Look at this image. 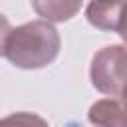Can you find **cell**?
Returning <instances> with one entry per match:
<instances>
[{"label":"cell","instance_id":"cell-1","mask_svg":"<svg viewBox=\"0 0 127 127\" xmlns=\"http://www.w3.org/2000/svg\"><path fill=\"white\" fill-rule=\"evenodd\" d=\"M60 32L46 20H32L12 28L4 56L20 69H40L50 65L60 54Z\"/></svg>","mask_w":127,"mask_h":127},{"label":"cell","instance_id":"cell-2","mask_svg":"<svg viewBox=\"0 0 127 127\" xmlns=\"http://www.w3.org/2000/svg\"><path fill=\"white\" fill-rule=\"evenodd\" d=\"M91 85L111 97H121L127 89V46L111 44L95 52L89 65Z\"/></svg>","mask_w":127,"mask_h":127},{"label":"cell","instance_id":"cell-3","mask_svg":"<svg viewBox=\"0 0 127 127\" xmlns=\"http://www.w3.org/2000/svg\"><path fill=\"white\" fill-rule=\"evenodd\" d=\"M87 119L95 127H127V109L123 107L121 99L105 97L97 99L89 107Z\"/></svg>","mask_w":127,"mask_h":127},{"label":"cell","instance_id":"cell-4","mask_svg":"<svg viewBox=\"0 0 127 127\" xmlns=\"http://www.w3.org/2000/svg\"><path fill=\"white\" fill-rule=\"evenodd\" d=\"M125 2H89L85 8V18L91 26L103 32H117L121 24Z\"/></svg>","mask_w":127,"mask_h":127},{"label":"cell","instance_id":"cell-5","mask_svg":"<svg viewBox=\"0 0 127 127\" xmlns=\"http://www.w3.org/2000/svg\"><path fill=\"white\" fill-rule=\"evenodd\" d=\"M32 8L46 20V22H64L73 18L79 8L81 2H62V0H50V2H32Z\"/></svg>","mask_w":127,"mask_h":127},{"label":"cell","instance_id":"cell-6","mask_svg":"<svg viewBox=\"0 0 127 127\" xmlns=\"http://www.w3.org/2000/svg\"><path fill=\"white\" fill-rule=\"evenodd\" d=\"M0 127H50V123L36 115V113H28V111H18L12 115H6L0 119Z\"/></svg>","mask_w":127,"mask_h":127},{"label":"cell","instance_id":"cell-7","mask_svg":"<svg viewBox=\"0 0 127 127\" xmlns=\"http://www.w3.org/2000/svg\"><path fill=\"white\" fill-rule=\"evenodd\" d=\"M12 28H10V22L4 14H0V56L4 54V48H6V40L10 36Z\"/></svg>","mask_w":127,"mask_h":127},{"label":"cell","instance_id":"cell-8","mask_svg":"<svg viewBox=\"0 0 127 127\" xmlns=\"http://www.w3.org/2000/svg\"><path fill=\"white\" fill-rule=\"evenodd\" d=\"M117 34L121 36V40H123V42H125V46H127V2H125V6H123L121 24H119V30H117Z\"/></svg>","mask_w":127,"mask_h":127},{"label":"cell","instance_id":"cell-9","mask_svg":"<svg viewBox=\"0 0 127 127\" xmlns=\"http://www.w3.org/2000/svg\"><path fill=\"white\" fill-rule=\"evenodd\" d=\"M119 99H121V103H123V107L127 109V89H125V93H123V95H121Z\"/></svg>","mask_w":127,"mask_h":127}]
</instances>
